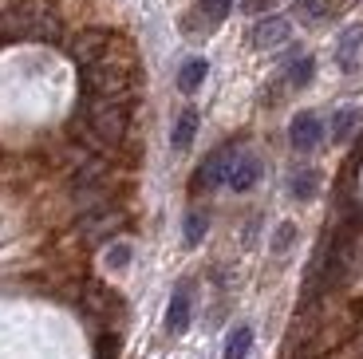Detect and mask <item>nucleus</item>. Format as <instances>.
<instances>
[{"label":"nucleus","mask_w":363,"mask_h":359,"mask_svg":"<svg viewBox=\"0 0 363 359\" xmlns=\"http://www.w3.org/2000/svg\"><path fill=\"white\" fill-rule=\"evenodd\" d=\"M79 135L87 138L91 146H118L123 135L130 126V103L123 99H83L79 107Z\"/></svg>","instance_id":"1"},{"label":"nucleus","mask_w":363,"mask_h":359,"mask_svg":"<svg viewBox=\"0 0 363 359\" xmlns=\"http://www.w3.org/2000/svg\"><path fill=\"white\" fill-rule=\"evenodd\" d=\"M79 79H83V99H123V103H130V95H135V63L115 60V55L107 52L99 63H87Z\"/></svg>","instance_id":"2"},{"label":"nucleus","mask_w":363,"mask_h":359,"mask_svg":"<svg viewBox=\"0 0 363 359\" xmlns=\"http://www.w3.org/2000/svg\"><path fill=\"white\" fill-rule=\"evenodd\" d=\"M4 16V32H9V44L16 40H32V44H55L60 40V16L48 9L44 0H24L16 9L0 12Z\"/></svg>","instance_id":"3"},{"label":"nucleus","mask_w":363,"mask_h":359,"mask_svg":"<svg viewBox=\"0 0 363 359\" xmlns=\"http://www.w3.org/2000/svg\"><path fill=\"white\" fill-rule=\"evenodd\" d=\"M107 52H111V32H103V28H87V32H79V36L67 44V55H72L79 67L99 63Z\"/></svg>","instance_id":"4"},{"label":"nucleus","mask_w":363,"mask_h":359,"mask_svg":"<svg viewBox=\"0 0 363 359\" xmlns=\"http://www.w3.org/2000/svg\"><path fill=\"white\" fill-rule=\"evenodd\" d=\"M233 162H237V150H218V154H209L206 162H201V170L194 174V186L198 189H209V186H221V182H229V170H233Z\"/></svg>","instance_id":"5"},{"label":"nucleus","mask_w":363,"mask_h":359,"mask_svg":"<svg viewBox=\"0 0 363 359\" xmlns=\"http://www.w3.org/2000/svg\"><path fill=\"white\" fill-rule=\"evenodd\" d=\"M289 138H292V146H296L300 154H308V150H316L320 138H324V123H320L312 111H300V115L292 118V126H289Z\"/></svg>","instance_id":"6"},{"label":"nucleus","mask_w":363,"mask_h":359,"mask_svg":"<svg viewBox=\"0 0 363 359\" xmlns=\"http://www.w3.org/2000/svg\"><path fill=\"white\" fill-rule=\"evenodd\" d=\"M257 178H261V162H257L253 154H237V162H233V170H229L225 186L233 189V194H245V189L257 186Z\"/></svg>","instance_id":"7"},{"label":"nucleus","mask_w":363,"mask_h":359,"mask_svg":"<svg viewBox=\"0 0 363 359\" xmlns=\"http://www.w3.org/2000/svg\"><path fill=\"white\" fill-rule=\"evenodd\" d=\"M186 328H190V288L182 285V288H174L170 308H166V332L182 336Z\"/></svg>","instance_id":"8"},{"label":"nucleus","mask_w":363,"mask_h":359,"mask_svg":"<svg viewBox=\"0 0 363 359\" xmlns=\"http://www.w3.org/2000/svg\"><path fill=\"white\" fill-rule=\"evenodd\" d=\"M289 20L284 16H269V20H261V24H253V48H277V44H284L289 40Z\"/></svg>","instance_id":"9"},{"label":"nucleus","mask_w":363,"mask_h":359,"mask_svg":"<svg viewBox=\"0 0 363 359\" xmlns=\"http://www.w3.org/2000/svg\"><path fill=\"white\" fill-rule=\"evenodd\" d=\"M206 72H209V63H206V60H198V55H194V60H186V63H182V72H178V91L194 95V91L206 83Z\"/></svg>","instance_id":"10"},{"label":"nucleus","mask_w":363,"mask_h":359,"mask_svg":"<svg viewBox=\"0 0 363 359\" xmlns=\"http://www.w3.org/2000/svg\"><path fill=\"white\" fill-rule=\"evenodd\" d=\"M359 48H363V28H347L344 40H340V48H336V60H340V67H344V72H352V67H355Z\"/></svg>","instance_id":"11"},{"label":"nucleus","mask_w":363,"mask_h":359,"mask_svg":"<svg viewBox=\"0 0 363 359\" xmlns=\"http://www.w3.org/2000/svg\"><path fill=\"white\" fill-rule=\"evenodd\" d=\"M194 135H198V111H182L178 123H174V150H190Z\"/></svg>","instance_id":"12"},{"label":"nucleus","mask_w":363,"mask_h":359,"mask_svg":"<svg viewBox=\"0 0 363 359\" xmlns=\"http://www.w3.org/2000/svg\"><path fill=\"white\" fill-rule=\"evenodd\" d=\"M249 348H253V328H245V324H241V328H233V332H229L225 355H221V359H245Z\"/></svg>","instance_id":"13"},{"label":"nucleus","mask_w":363,"mask_h":359,"mask_svg":"<svg viewBox=\"0 0 363 359\" xmlns=\"http://www.w3.org/2000/svg\"><path fill=\"white\" fill-rule=\"evenodd\" d=\"M359 111L355 107H344V111H336V123H332V138L336 143H347V138L355 135V126H359Z\"/></svg>","instance_id":"14"},{"label":"nucleus","mask_w":363,"mask_h":359,"mask_svg":"<svg viewBox=\"0 0 363 359\" xmlns=\"http://www.w3.org/2000/svg\"><path fill=\"white\" fill-rule=\"evenodd\" d=\"M229 9H233V0H201L198 4V12H201L206 24H221V20L229 16Z\"/></svg>","instance_id":"15"},{"label":"nucleus","mask_w":363,"mask_h":359,"mask_svg":"<svg viewBox=\"0 0 363 359\" xmlns=\"http://www.w3.org/2000/svg\"><path fill=\"white\" fill-rule=\"evenodd\" d=\"M312 194H316V174H312V170H300V174H292V198L308 201Z\"/></svg>","instance_id":"16"},{"label":"nucleus","mask_w":363,"mask_h":359,"mask_svg":"<svg viewBox=\"0 0 363 359\" xmlns=\"http://www.w3.org/2000/svg\"><path fill=\"white\" fill-rule=\"evenodd\" d=\"M206 229H209L206 214H201V209H194V214L186 217V245H198L201 237H206Z\"/></svg>","instance_id":"17"},{"label":"nucleus","mask_w":363,"mask_h":359,"mask_svg":"<svg viewBox=\"0 0 363 359\" xmlns=\"http://www.w3.org/2000/svg\"><path fill=\"white\" fill-rule=\"evenodd\" d=\"M312 67H316V63H312L308 55H300V60L289 67V83H292V87H304V83L312 79Z\"/></svg>","instance_id":"18"},{"label":"nucleus","mask_w":363,"mask_h":359,"mask_svg":"<svg viewBox=\"0 0 363 359\" xmlns=\"http://www.w3.org/2000/svg\"><path fill=\"white\" fill-rule=\"evenodd\" d=\"M127 265H130V245L127 241H115V245H111V249H107V269H127Z\"/></svg>","instance_id":"19"},{"label":"nucleus","mask_w":363,"mask_h":359,"mask_svg":"<svg viewBox=\"0 0 363 359\" xmlns=\"http://www.w3.org/2000/svg\"><path fill=\"white\" fill-rule=\"evenodd\" d=\"M292 241H296V225H281V229L272 233V253H289Z\"/></svg>","instance_id":"20"},{"label":"nucleus","mask_w":363,"mask_h":359,"mask_svg":"<svg viewBox=\"0 0 363 359\" xmlns=\"http://www.w3.org/2000/svg\"><path fill=\"white\" fill-rule=\"evenodd\" d=\"M269 4H272V0H245L249 12H261V9H269Z\"/></svg>","instance_id":"21"},{"label":"nucleus","mask_w":363,"mask_h":359,"mask_svg":"<svg viewBox=\"0 0 363 359\" xmlns=\"http://www.w3.org/2000/svg\"><path fill=\"white\" fill-rule=\"evenodd\" d=\"M0 44H9V32H4V16H0Z\"/></svg>","instance_id":"22"}]
</instances>
